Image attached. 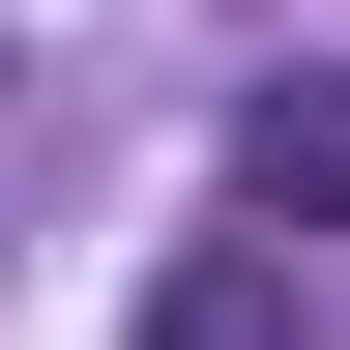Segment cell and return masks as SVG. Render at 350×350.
Here are the masks:
<instances>
[{
  "mask_svg": "<svg viewBox=\"0 0 350 350\" xmlns=\"http://www.w3.org/2000/svg\"><path fill=\"white\" fill-rule=\"evenodd\" d=\"M234 204L262 234H350V59H262L234 88Z\"/></svg>",
  "mask_w": 350,
  "mask_h": 350,
  "instance_id": "obj_1",
  "label": "cell"
},
{
  "mask_svg": "<svg viewBox=\"0 0 350 350\" xmlns=\"http://www.w3.org/2000/svg\"><path fill=\"white\" fill-rule=\"evenodd\" d=\"M146 350H292V262H262V234H204V262L146 292Z\"/></svg>",
  "mask_w": 350,
  "mask_h": 350,
  "instance_id": "obj_2",
  "label": "cell"
}]
</instances>
